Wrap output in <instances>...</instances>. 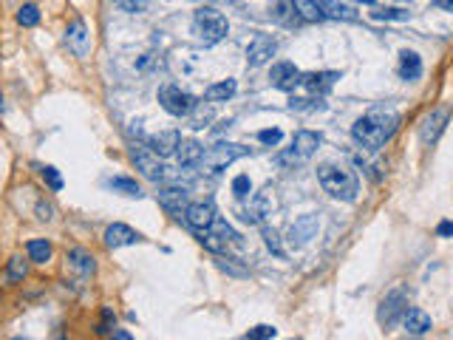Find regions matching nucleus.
Returning <instances> with one entry per match:
<instances>
[{"label":"nucleus","mask_w":453,"mask_h":340,"mask_svg":"<svg viewBox=\"0 0 453 340\" xmlns=\"http://www.w3.org/2000/svg\"><path fill=\"white\" fill-rule=\"evenodd\" d=\"M37 218H40V221H51V218H54V207H51L48 201H40V204H37Z\"/></svg>","instance_id":"42"},{"label":"nucleus","mask_w":453,"mask_h":340,"mask_svg":"<svg viewBox=\"0 0 453 340\" xmlns=\"http://www.w3.org/2000/svg\"><path fill=\"white\" fill-rule=\"evenodd\" d=\"M159 201H161V207H164L167 213H185V207L190 204L185 187H164V190L159 193Z\"/></svg>","instance_id":"23"},{"label":"nucleus","mask_w":453,"mask_h":340,"mask_svg":"<svg viewBox=\"0 0 453 340\" xmlns=\"http://www.w3.org/2000/svg\"><path fill=\"white\" fill-rule=\"evenodd\" d=\"M159 105L170 113V117H187V113H190L199 102H196L193 94L182 91V88L173 85V83H167V85L159 88Z\"/></svg>","instance_id":"8"},{"label":"nucleus","mask_w":453,"mask_h":340,"mask_svg":"<svg viewBox=\"0 0 453 340\" xmlns=\"http://www.w3.org/2000/svg\"><path fill=\"white\" fill-rule=\"evenodd\" d=\"M250 153V148H244V145H236V142H215V145H210L207 150H204V156H201V170L204 173H210V176H215V173H221V170H226L236 159H241V156H247Z\"/></svg>","instance_id":"5"},{"label":"nucleus","mask_w":453,"mask_h":340,"mask_svg":"<svg viewBox=\"0 0 453 340\" xmlns=\"http://www.w3.org/2000/svg\"><path fill=\"white\" fill-rule=\"evenodd\" d=\"M187 117H190V128H196V131H201V128H207L210 122H213V105H196L190 113H187Z\"/></svg>","instance_id":"30"},{"label":"nucleus","mask_w":453,"mask_h":340,"mask_svg":"<svg viewBox=\"0 0 453 340\" xmlns=\"http://www.w3.org/2000/svg\"><path fill=\"white\" fill-rule=\"evenodd\" d=\"M244 337H247V340H272V337H278V329H275V326H266V323H261V326L250 329V332H247Z\"/></svg>","instance_id":"40"},{"label":"nucleus","mask_w":453,"mask_h":340,"mask_svg":"<svg viewBox=\"0 0 453 340\" xmlns=\"http://www.w3.org/2000/svg\"><path fill=\"white\" fill-rule=\"evenodd\" d=\"M139 241H142V236L134 230V227H128V224H110L105 230V244L110 250L131 247V244H139Z\"/></svg>","instance_id":"16"},{"label":"nucleus","mask_w":453,"mask_h":340,"mask_svg":"<svg viewBox=\"0 0 453 340\" xmlns=\"http://www.w3.org/2000/svg\"><path fill=\"white\" fill-rule=\"evenodd\" d=\"M340 80V74L337 71H320V74H301V85L306 88V91H312V94H329L331 88H334V83Z\"/></svg>","instance_id":"17"},{"label":"nucleus","mask_w":453,"mask_h":340,"mask_svg":"<svg viewBox=\"0 0 453 340\" xmlns=\"http://www.w3.org/2000/svg\"><path fill=\"white\" fill-rule=\"evenodd\" d=\"M193 34L204 48H210L230 34V23L215 6H201L193 12Z\"/></svg>","instance_id":"3"},{"label":"nucleus","mask_w":453,"mask_h":340,"mask_svg":"<svg viewBox=\"0 0 453 340\" xmlns=\"http://www.w3.org/2000/svg\"><path fill=\"white\" fill-rule=\"evenodd\" d=\"M179 142H182L179 131H161V134L148 136V148H150L153 153H159V156H170V153H176Z\"/></svg>","instance_id":"19"},{"label":"nucleus","mask_w":453,"mask_h":340,"mask_svg":"<svg viewBox=\"0 0 453 340\" xmlns=\"http://www.w3.org/2000/svg\"><path fill=\"white\" fill-rule=\"evenodd\" d=\"M403 326H405L408 334L422 337V334L431 332V318H428V312H422V309H405V315H403Z\"/></svg>","instance_id":"22"},{"label":"nucleus","mask_w":453,"mask_h":340,"mask_svg":"<svg viewBox=\"0 0 453 340\" xmlns=\"http://www.w3.org/2000/svg\"><path fill=\"white\" fill-rule=\"evenodd\" d=\"M357 3H366V6H371V3H377V0H357Z\"/></svg>","instance_id":"46"},{"label":"nucleus","mask_w":453,"mask_h":340,"mask_svg":"<svg viewBox=\"0 0 453 340\" xmlns=\"http://www.w3.org/2000/svg\"><path fill=\"white\" fill-rule=\"evenodd\" d=\"M113 337H117V340H131V332H125V329H113Z\"/></svg>","instance_id":"45"},{"label":"nucleus","mask_w":453,"mask_h":340,"mask_svg":"<svg viewBox=\"0 0 453 340\" xmlns=\"http://www.w3.org/2000/svg\"><path fill=\"white\" fill-rule=\"evenodd\" d=\"M108 187L113 193H122V196H131V199H139L142 196V187L134 179H128V176H113V179H108Z\"/></svg>","instance_id":"29"},{"label":"nucleus","mask_w":453,"mask_h":340,"mask_svg":"<svg viewBox=\"0 0 453 340\" xmlns=\"http://www.w3.org/2000/svg\"><path fill=\"white\" fill-rule=\"evenodd\" d=\"M283 139V131L280 128H266V131H258V142L266 145V148H278Z\"/></svg>","instance_id":"39"},{"label":"nucleus","mask_w":453,"mask_h":340,"mask_svg":"<svg viewBox=\"0 0 453 340\" xmlns=\"http://www.w3.org/2000/svg\"><path fill=\"white\" fill-rule=\"evenodd\" d=\"M69 269H71V272H74L80 281L91 278V275H94V269H96L94 255H91L88 250H82V247H74V250L69 253Z\"/></svg>","instance_id":"18"},{"label":"nucleus","mask_w":453,"mask_h":340,"mask_svg":"<svg viewBox=\"0 0 453 340\" xmlns=\"http://www.w3.org/2000/svg\"><path fill=\"white\" fill-rule=\"evenodd\" d=\"M396 128H400V113L388 105H377L352 125V139L363 150H380L396 134Z\"/></svg>","instance_id":"1"},{"label":"nucleus","mask_w":453,"mask_h":340,"mask_svg":"<svg viewBox=\"0 0 453 340\" xmlns=\"http://www.w3.org/2000/svg\"><path fill=\"white\" fill-rule=\"evenodd\" d=\"M0 102H3V94H0Z\"/></svg>","instance_id":"47"},{"label":"nucleus","mask_w":453,"mask_h":340,"mask_svg":"<svg viewBox=\"0 0 453 340\" xmlns=\"http://www.w3.org/2000/svg\"><path fill=\"white\" fill-rule=\"evenodd\" d=\"M26 250H29V258H31L34 264H45V261H51V244H48L45 239H34V241H29Z\"/></svg>","instance_id":"31"},{"label":"nucleus","mask_w":453,"mask_h":340,"mask_svg":"<svg viewBox=\"0 0 453 340\" xmlns=\"http://www.w3.org/2000/svg\"><path fill=\"white\" fill-rule=\"evenodd\" d=\"M317 179H320L323 190H326L331 199H340V201H354L357 193H360V182H357V176L352 173L349 167H340V164H320V167H317Z\"/></svg>","instance_id":"2"},{"label":"nucleus","mask_w":453,"mask_h":340,"mask_svg":"<svg viewBox=\"0 0 453 340\" xmlns=\"http://www.w3.org/2000/svg\"><path fill=\"white\" fill-rule=\"evenodd\" d=\"M131 156H134L136 167L142 170V173H145L150 182H170V179L176 176V170H170V167L161 162V156L153 153L148 145H134V148H131Z\"/></svg>","instance_id":"6"},{"label":"nucleus","mask_w":453,"mask_h":340,"mask_svg":"<svg viewBox=\"0 0 453 340\" xmlns=\"http://www.w3.org/2000/svg\"><path fill=\"white\" fill-rule=\"evenodd\" d=\"M405 309H408V295H405L403 290H391V292H388V295L382 298V304H380V312H377V320H380V326H385V329L396 326V323L403 320Z\"/></svg>","instance_id":"9"},{"label":"nucleus","mask_w":453,"mask_h":340,"mask_svg":"<svg viewBox=\"0 0 453 340\" xmlns=\"http://www.w3.org/2000/svg\"><path fill=\"white\" fill-rule=\"evenodd\" d=\"M233 193H236V199H247L250 193H252V182H250V176H236L233 179Z\"/></svg>","instance_id":"41"},{"label":"nucleus","mask_w":453,"mask_h":340,"mask_svg":"<svg viewBox=\"0 0 453 340\" xmlns=\"http://www.w3.org/2000/svg\"><path fill=\"white\" fill-rule=\"evenodd\" d=\"M215 204L210 201V199H204V201H190L187 207H185V221L193 227V230L199 233V230H207V227L215 221Z\"/></svg>","instance_id":"11"},{"label":"nucleus","mask_w":453,"mask_h":340,"mask_svg":"<svg viewBox=\"0 0 453 340\" xmlns=\"http://www.w3.org/2000/svg\"><path fill=\"white\" fill-rule=\"evenodd\" d=\"M320 142H323L320 134H315V131H298L292 136V145L287 150L275 153V164L278 167H301V164H306L317 153Z\"/></svg>","instance_id":"4"},{"label":"nucleus","mask_w":453,"mask_h":340,"mask_svg":"<svg viewBox=\"0 0 453 340\" xmlns=\"http://www.w3.org/2000/svg\"><path fill=\"white\" fill-rule=\"evenodd\" d=\"M371 17L374 20H408L411 17V12H405V9H377V12H371Z\"/></svg>","instance_id":"37"},{"label":"nucleus","mask_w":453,"mask_h":340,"mask_svg":"<svg viewBox=\"0 0 453 340\" xmlns=\"http://www.w3.org/2000/svg\"><path fill=\"white\" fill-rule=\"evenodd\" d=\"M269 83H272V88H278V91H292V88L301 85V71L295 69V63L280 60V63L272 66V71H269Z\"/></svg>","instance_id":"12"},{"label":"nucleus","mask_w":453,"mask_h":340,"mask_svg":"<svg viewBox=\"0 0 453 340\" xmlns=\"http://www.w3.org/2000/svg\"><path fill=\"white\" fill-rule=\"evenodd\" d=\"M445 125H447V108H433L428 117L422 120V128H419L422 142H425V145H436V139L442 136Z\"/></svg>","instance_id":"15"},{"label":"nucleus","mask_w":453,"mask_h":340,"mask_svg":"<svg viewBox=\"0 0 453 340\" xmlns=\"http://www.w3.org/2000/svg\"><path fill=\"white\" fill-rule=\"evenodd\" d=\"M204 156V148L196 142V139H182L179 148H176V162L179 167H196Z\"/></svg>","instance_id":"21"},{"label":"nucleus","mask_w":453,"mask_h":340,"mask_svg":"<svg viewBox=\"0 0 453 340\" xmlns=\"http://www.w3.org/2000/svg\"><path fill=\"white\" fill-rule=\"evenodd\" d=\"M431 3L436 9H442V12H453V0H431Z\"/></svg>","instance_id":"44"},{"label":"nucleus","mask_w":453,"mask_h":340,"mask_svg":"<svg viewBox=\"0 0 453 340\" xmlns=\"http://www.w3.org/2000/svg\"><path fill=\"white\" fill-rule=\"evenodd\" d=\"M236 91H238V83H236V80H221V83L210 85V88L204 91V97H207L210 102H226V99L236 97Z\"/></svg>","instance_id":"27"},{"label":"nucleus","mask_w":453,"mask_h":340,"mask_svg":"<svg viewBox=\"0 0 453 340\" xmlns=\"http://www.w3.org/2000/svg\"><path fill=\"white\" fill-rule=\"evenodd\" d=\"M317 6L323 12V17L329 20H357V12L352 6H346L343 0H317Z\"/></svg>","instance_id":"24"},{"label":"nucleus","mask_w":453,"mask_h":340,"mask_svg":"<svg viewBox=\"0 0 453 340\" xmlns=\"http://www.w3.org/2000/svg\"><path fill=\"white\" fill-rule=\"evenodd\" d=\"M113 329H117V318H113V309H102V320H99V326H96V334H102V337H108V334H113Z\"/></svg>","instance_id":"38"},{"label":"nucleus","mask_w":453,"mask_h":340,"mask_svg":"<svg viewBox=\"0 0 453 340\" xmlns=\"http://www.w3.org/2000/svg\"><path fill=\"white\" fill-rule=\"evenodd\" d=\"M113 6L125 15H145L148 12V0H113Z\"/></svg>","instance_id":"33"},{"label":"nucleus","mask_w":453,"mask_h":340,"mask_svg":"<svg viewBox=\"0 0 453 340\" xmlns=\"http://www.w3.org/2000/svg\"><path fill=\"white\" fill-rule=\"evenodd\" d=\"M436 233H439L442 239H450V236H453V221H442V224L436 227Z\"/></svg>","instance_id":"43"},{"label":"nucleus","mask_w":453,"mask_h":340,"mask_svg":"<svg viewBox=\"0 0 453 340\" xmlns=\"http://www.w3.org/2000/svg\"><path fill=\"white\" fill-rule=\"evenodd\" d=\"M275 51H278V40L269 37V34H258L247 48V63L250 66H264L275 57Z\"/></svg>","instance_id":"14"},{"label":"nucleus","mask_w":453,"mask_h":340,"mask_svg":"<svg viewBox=\"0 0 453 340\" xmlns=\"http://www.w3.org/2000/svg\"><path fill=\"white\" fill-rule=\"evenodd\" d=\"M264 244L278 255V258H283L287 253H283V244H280V236H278V230H272V227H264Z\"/></svg>","instance_id":"36"},{"label":"nucleus","mask_w":453,"mask_h":340,"mask_svg":"<svg viewBox=\"0 0 453 340\" xmlns=\"http://www.w3.org/2000/svg\"><path fill=\"white\" fill-rule=\"evenodd\" d=\"M400 77L405 83H414L422 77V57L417 51H411V48L400 51Z\"/></svg>","instance_id":"20"},{"label":"nucleus","mask_w":453,"mask_h":340,"mask_svg":"<svg viewBox=\"0 0 453 340\" xmlns=\"http://www.w3.org/2000/svg\"><path fill=\"white\" fill-rule=\"evenodd\" d=\"M272 20H275V23H280V26H287V29H292V26L303 23V20H301V15H298V12H295V6H292V0H278L275 9H272Z\"/></svg>","instance_id":"26"},{"label":"nucleus","mask_w":453,"mask_h":340,"mask_svg":"<svg viewBox=\"0 0 453 340\" xmlns=\"http://www.w3.org/2000/svg\"><path fill=\"white\" fill-rule=\"evenodd\" d=\"M26 272H29V264H26L23 258L15 255V258L9 261V267H6V281H12V283H15V281H23Z\"/></svg>","instance_id":"34"},{"label":"nucleus","mask_w":453,"mask_h":340,"mask_svg":"<svg viewBox=\"0 0 453 340\" xmlns=\"http://www.w3.org/2000/svg\"><path fill=\"white\" fill-rule=\"evenodd\" d=\"M17 23H20L23 29H34V26L40 23V9H37L34 3H23L20 12H17Z\"/></svg>","instance_id":"32"},{"label":"nucleus","mask_w":453,"mask_h":340,"mask_svg":"<svg viewBox=\"0 0 453 340\" xmlns=\"http://www.w3.org/2000/svg\"><path fill=\"white\" fill-rule=\"evenodd\" d=\"M40 176H43V182H45L51 190H63V176H60V170H57V167H51V164L40 167Z\"/></svg>","instance_id":"35"},{"label":"nucleus","mask_w":453,"mask_h":340,"mask_svg":"<svg viewBox=\"0 0 453 340\" xmlns=\"http://www.w3.org/2000/svg\"><path fill=\"white\" fill-rule=\"evenodd\" d=\"M66 45L77 57H85L91 51V34H88V26H85L82 17H77V20L69 23V29H66Z\"/></svg>","instance_id":"13"},{"label":"nucleus","mask_w":453,"mask_h":340,"mask_svg":"<svg viewBox=\"0 0 453 340\" xmlns=\"http://www.w3.org/2000/svg\"><path fill=\"white\" fill-rule=\"evenodd\" d=\"M199 241H201L210 253H224L226 247L238 244V233H236L224 218L215 215V221L207 227V230H199Z\"/></svg>","instance_id":"7"},{"label":"nucleus","mask_w":453,"mask_h":340,"mask_svg":"<svg viewBox=\"0 0 453 340\" xmlns=\"http://www.w3.org/2000/svg\"><path fill=\"white\" fill-rule=\"evenodd\" d=\"M292 6H295V12L301 15L303 23H320V20H326L323 12H320V6H317V0H292Z\"/></svg>","instance_id":"28"},{"label":"nucleus","mask_w":453,"mask_h":340,"mask_svg":"<svg viewBox=\"0 0 453 340\" xmlns=\"http://www.w3.org/2000/svg\"><path fill=\"white\" fill-rule=\"evenodd\" d=\"M315 236H317V215H315V213H306V215H301L295 224H289L287 241H289L295 250H301V247H306Z\"/></svg>","instance_id":"10"},{"label":"nucleus","mask_w":453,"mask_h":340,"mask_svg":"<svg viewBox=\"0 0 453 340\" xmlns=\"http://www.w3.org/2000/svg\"><path fill=\"white\" fill-rule=\"evenodd\" d=\"M264 215H269V196H266V193H258V196L250 201V207L241 210V221H244V224H261Z\"/></svg>","instance_id":"25"}]
</instances>
